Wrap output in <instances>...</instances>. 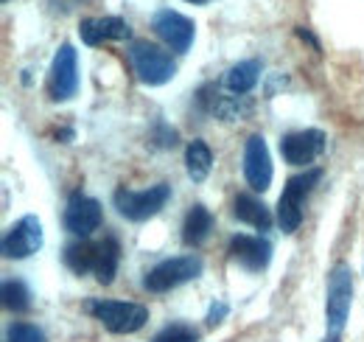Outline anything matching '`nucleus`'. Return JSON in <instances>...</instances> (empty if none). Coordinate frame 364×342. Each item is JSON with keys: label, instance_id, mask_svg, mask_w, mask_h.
I'll list each match as a JSON object with an SVG mask.
<instances>
[{"label": "nucleus", "instance_id": "obj_29", "mask_svg": "<svg viewBox=\"0 0 364 342\" xmlns=\"http://www.w3.org/2000/svg\"><path fill=\"white\" fill-rule=\"evenodd\" d=\"M3 3H9V0H3Z\"/></svg>", "mask_w": 364, "mask_h": 342}, {"label": "nucleus", "instance_id": "obj_21", "mask_svg": "<svg viewBox=\"0 0 364 342\" xmlns=\"http://www.w3.org/2000/svg\"><path fill=\"white\" fill-rule=\"evenodd\" d=\"M0 298H3V306H6L9 311H14V314H23V311L31 309V292H28V286H26L23 281H17V278L3 281Z\"/></svg>", "mask_w": 364, "mask_h": 342}, {"label": "nucleus", "instance_id": "obj_19", "mask_svg": "<svg viewBox=\"0 0 364 342\" xmlns=\"http://www.w3.org/2000/svg\"><path fill=\"white\" fill-rule=\"evenodd\" d=\"M210 166H213V152H210V146H208L205 140L193 138V140L185 146V169H188V177H191L193 182H202V180H208Z\"/></svg>", "mask_w": 364, "mask_h": 342}, {"label": "nucleus", "instance_id": "obj_26", "mask_svg": "<svg viewBox=\"0 0 364 342\" xmlns=\"http://www.w3.org/2000/svg\"><path fill=\"white\" fill-rule=\"evenodd\" d=\"M297 37H300V40H306V43H311V45H314V51H319L317 37H314V34H311L309 28H303V26H300V28H297Z\"/></svg>", "mask_w": 364, "mask_h": 342}, {"label": "nucleus", "instance_id": "obj_6", "mask_svg": "<svg viewBox=\"0 0 364 342\" xmlns=\"http://www.w3.org/2000/svg\"><path fill=\"white\" fill-rule=\"evenodd\" d=\"M129 59H132V68H135L137 79L149 87L166 85V82H171L174 73H177V65H174L171 53L163 51V48H157V45L146 43V40L132 43Z\"/></svg>", "mask_w": 364, "mask_h": 342}, {"label": "nucleus", "instance_id": "obj_2", "mask_svg": "<svg viewBox=\"0 0 364 342\" xmlns=\"http://www.w3.org/2000/svg\"><path fill=\"white\" fill-rule=\"evenodd\" d=\"M87 311L109 334H135L149 320L146 306L127 300H87Z\"/></svg>", "mask_w": 364, "mask_h": 342}, {"label": "nucleus", "instance_id": "obj_1", "mask_svg": "<svg viewBox=\"0 0 364 342\" xmlns=\"http://www.w3.org/2000/svg\"><path fill=\"white\" fill-rule=\"evenodd\" d=\"M350 303H353V272L348 264H336L328 275V300H325L328 340L325 342L342 340V331H345L348 314H350Z\"/></svg>", "mask_w": 364, "mask_h": 342}, {"label": "nucleus", "instance_id": "obj_18", "mask_svg": "<svg viewBox=\"0 0 364 342\" xmlns=\"http://www.w3.org/2000/svg\"><path fill=\"white\" fill-rule=\"evenodd\" d=\"M261 79V62L258 59H244L238 65H232L228 73H225V90L232 95H247L252 87L258 85Z\"/></svg>", "mask_w": 364, "mask_h": 342}, {"label": "nucleus", "instance_id": "obj_5", "mask_svg": "<svg viewBox=\"0 0 364 342\" xmlns=\"http://www.w3.org/2000/svg\"><path fill=\"white\" fill-rule=\"evenodd\" d=\"M202 269H205L202 258L193 256V253H191V256L166 258V261H160L157 266H151V269L146 272L143 286H146L149 292H154V295H160V292H171V289H177V286H182V284L199 278Z\"/></svg>", "mask_w": 364, "mask_h": 342}, {"label": "nucleus", "instance_id": "obj_27", "mask_svg": "<svg viewBox=\"0 0 364 342\" xmlns=\"http://www.w3.org/2000/svg\"><path fill=\"white\" fill-rule=\"evenodd\" d=\"M56 138H62V143H68L73 138V129H62V132H56Z\"/></svg>", "mask_w": 364, "mask_h": 342}, {"label": "nucleus", "instance_id": "obj_28", "mask_svg": "<svg viewBox=\"0 0 364 342\" xmlns=\"http://www.w3.org/2000/svg\"><path fill=\"white\" fill-rule=\"evenodd\" d=\"M185 3H196V6H202V3H210V0H185Z\"/></svg>", "mask_w": 364, "mask_h": 342}, {"label": "nucleus", "instance_id": "obj_16", "mask_svg": "<svg viewBox=\"0 0 364 342\" xmlns=\"http://www.w3.org/2000/svg\"><path fill=\"white\" fill-rule=\"evenodd\" d=\"M232 216L244 224H252L255 230H269L272 227V211L252 194H238L232 202Z\"/></svg>", "mask_w": 364, "mask_h": 342}, {"label": "nucleus", "instance_id": "obj_13", "mask_svg": "<svg viewBox=\"0 0 364 342\" xmlns=\"http://www.w3.org/2000/svg\"><path fill=\"white\" fill-rule=\"evenodd\" d=\"M230 256L235 258L244 269L261 272V269H267L269 261H272V244H269V239H264V236L238 233V236L230 239Z\"/></svg>", "mask_w": 364, "mask_h": 342}, {"label": "nucleus", "instance_id": "obj_10", "mask_svg": "<svg viewBox=\"0 0 364 342\" xmlns=\"http://www.w3.org/2000/svg\"><path fill=\"white\" fill-rule=\"evenodd\" d=\"M325 132L322 129H300L280 138V155L289 166H309L325 152Z\"/></svg>", "mask_w": 364, "mask_h": 342}, {"label": "nucleus", "instance_id": "obj_12", "mask_svg": "<svg viewBox=\"0 0 364 342\" xmlns=\"http://www.w3.org/2000/svg\"><path fill=\"white\" fill-rule=\"evenodd\" d=\"M272 157L264 135H250L244 146V177L252 191H267L272 185Z\"/></svg>", "mask_w": 364, "mask_h": 342}, {"label": "nucleus", "instance_id": "obj_11", "mask_svg": "<svg viewBox=\"0 0 364 342\" xmlns=\"http://www.w3.org/2000/svg\"><path fill=\"white\" fill-rule=\"evenodd\" d=\"M151 31L168 45L171 51L185 53L191 43H193V34H196V26L191 17H185L174 9H160L154 17H151Z\"/></svg>", "mask_w": 364, "mask_h": 342}, {"label": "nucleus", "instance_id": "obj_20", "mask_svg": "<svg viewBox=\"0 0 364 342\" xmlns=\"http://www.w3.org/2000/svg\"><path fill=\"white\" fill-rule=\"evenodd\" d=\"M95 250H98V244H92L87 239L68 244L65 247V264H68V269L73 275H87V272H92L95 269Z\"/></svg>", "mask_w": 364, "mask_h": 342}, {"label": "nucleus", "instance_id": "obj_9", "mask_svg": "<svg viewBox=\"0 0 364 342\" xmlns=\"http://www.w3.org/2000/svg\"><path fill=\"white\" fill-rule=\"evenodd\" d=\"M79 90V56L70 43L59 45L53 62H50V98L53 101H70Z\"/></svg>", "mask_w": 364, "mask_h": 342}, {"label": "nucleus", "instance_id": "obj_4", "mask_svg": "<svg viewBox=\"0 0 364 342\" xmlns=\"http://www.w3.org/2000/svg\"><path fill=\"white\" fill-rule=\"evenodd\" d=\"M171 200V185L166 182H157V185H149L143 191H132V188H118L112 202L118 208V214L129 222H146L151 216H157L166 202Z\"/></svg>", "mask_w": 364, "mask_h": 342}, {"label": "nucleus", "instance_id": "obj_14", "mask_svg": "<svg viewBox=\"0 0 364 342\" xmlns=\"http://www.w3.org/2000/svg\"><path fill=\"white\" fill-rule=\"evenodd\" d=\"M79 37H82L85 45L95 48V45L115 43V40H129L132 37V28L121 17H87L79 26Z\"/></svg>", "mask_w": 364, "mask_h": 342}, {"label": "nucleus", "instance_id": "obj_7", "mask_svg": "<svg viewBox=\"0 0 364 342\" xmlns=\"http://www.w3.org/2000/svg\"><path fill=\"white\" fill-rule=\"evenodd\" d=\"M43 242H46V239H43V222L34 214H28L6 230V236H3V242H0V250H3L6 258L23 261V258L34 256V253L43 247Z\"/></svg>", "mask_w": 364, "mask_h": 342}, {"label": "nucleus", "instance_id": "obj_23", "mask_svg": "<svg viewBox=\"0 0 364 342\" xmlns=\"http://www.w3.org/2000/svg\"><path fill=\"white\" fill-rule=\"evenodd\" d=\"M6 342H46V334L31 323H14L6 334Z\"/></svg>", "mask_w": 364, "mask_h": 342}, {"label": "nucleus", "instance_id": "obj_22", "mask_svg": "<svg viewBox=\"0 0 364 342\" xmlns=\"http://www.w3.org/2000/svg\"><path fill=\"white\" fill-rule=\"evenodd\" d=\"M154 342H199V331L188 323H171L154 337Z\"/></svg>", "mask_w": 364, "mask_h": 342}, {"label": "nucleus", "instance_id": "obj_17", "mask_svg": "<svg viewBox=\"0 0 364 342\" xmlns=\"http://www.w3.org/2000/svg\"><path fill=\"white\" fill-rule=\"evenodd\" d=\"M210 230H213V214L205 205H193L182 222V242L188 247H202L208 242Z\"/></svg>", "mask_w": 364, "mask_h": 342}, {"label": "nucleus", "instance_id": "obj_8", "mask_svg": "<svg viewBox=\"0 0 364 342\" xmlns=\"http://www.w3.org/2000/svg\"><path fill=\"white\" fill-rule=\"evenodd\" d=\"M101 222H104V214H101L98 200H92L87 194H82V191H73L68 197L65 216H62V224H65L68 233L87 239V236H92L101 227Z\"/></svg>", "mask_w": 364, "mask_h": 342}, {"label": "nucleus", "instance_id": "obj_25", "mask_svg": "<svg viewBox=\"0 0 364 342\" xmlns=\"http://www.w3.org/2000/svg\"><path fill=\"white\" fill-rule=\"evenodd\" d=\"M228 311L230 309H228V303H225V300L213 303V306H210V311H208V317H205V320H208V326H210V328H213V326H219V323L228 317Z\"/></svg>", "mask_w": 364, "mask_h": 342}, {"label": "nucleus", "instance_id": "obj_15", "mask_svg": "<svg viewBox=\"0 0 364 342\" xmlns=\"http://www.w3.org/2000/svg\"><path fill=\"white\" fill-rule=\"evenodd\" d=\"M118 264H121V244L115 236H104L98 242V250H95V281L109 286L115 281V272H118Z\"/></svg>", "mask_w": 364, "mask_h": 342}, {"label": "nucleus", "instance_id": "obj_24", "mask_svg": "<svg viewBox=\"0 0 364 342\" xmlns=\"http://www.w3.org/2000/svg\"><path fill=\"white\" fill-rule=\"evenodd\" d=\"M154 143H157L160 149H174V146H177V129L166 127V124L160 121L157 129H154Z\"/></svg>", "mask_w": 364, "mask_h": 342}, {"label": "nucleus", "instance_id": "obj_3", "mask_svg": "<svg viewBox=\"0 0 364 342\" xmlns=\"http://www.w3.org/2000/svg\"><path fill=\"white\" fill-rule=\"evenodd\" d=\"M322 180V171L319 169H309L297 177H289L280 200H277V224L283 233H294L303 222V208H306V197L314 191Z\"/></svg>", "mask_w": 364, "mask_h": 342}]
</instances>
